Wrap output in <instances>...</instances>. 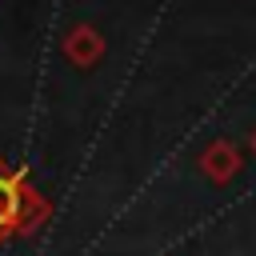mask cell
Listing matches in <instances>:
<instances>
[{
    "label": "cell",
    "instance_id": "2",
    "mask_svg": "<svg viewBox=\"0 0 256 256\" xmlns=\"http://www.w3.org/2000/svg\"><path fill=\"white\" fill-rule=\"evenodd\" d=\"M60 52H64V60H68L72 68H96V64L104 60L108 44H104V36H100L92 24H72V28L60 36Z\"/></svg>",
    "mask_w": 256,
    "mask_h": 256
},
{
    "label": "cell",
    "instance_id": "4",
    "mask_svg": "<svg viewBox=\"0 0 256 256\" xmlns=\"http://www.w3.org/2000/svg\"><path fill=\"white\" fill-rule=\"evenodd\" d=\"M248 148H252V156H256V128H252V136H248Z\"/></svg>",
    "mask_w": 256,
    "mask_h": 256
},
{
    "label": "cell",
    "instance_id": "3",
    "mask_svg": "<svg viewBox=\"0 0 256 256\" xmlns=\"http://www.w3.org/2000/svg\"><path fill=\"white\" fill-rule=\"evenodd\" d=\"M196 168H200V176L204 180H212V184H228L240 168H244V152L232 144V140H212L200 156H196Z\"/></svg>",
    "mask_w": 256,
    "mask_h": 256
},
{
    "label": "cell",
    "instance_id": "1",
    "mask_svg": "<svg viewBox=\"0 0 256 256\" xmlns=\"http://www.w3.org/2000/svg\"><path fill=\"white\" fill-rule=\"evenodd\" d=\"M52 220V200L0 156V244L16 236H36Z\"/></svg>",
    "mask_w": 256,
    "mask_h": 256
}]
</instances>
